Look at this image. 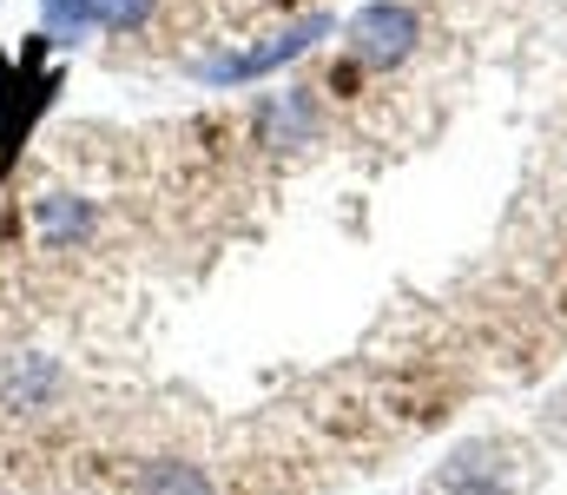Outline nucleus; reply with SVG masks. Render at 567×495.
Masks as SVG:
<instances>
[{
	"label": "nucleus",
	"mask_w": 567,
	"mask_h": 495,
	"mask_svg": "<svg viewBox=\"0 0 567 495\" xmlns=\"http://www.w3.org/2000/svg\"><path fill=\"white\" fill-rule=\"evenodd\" d=\"M350 40H357L363 60H383V66H390V60H403V53L416 47V13L377 0V7H363V13L350 20Z\"/></svg>",
	"instance_id": "obj_1"
},
{
	"label": "nucleus",
	"mask_w": 567,
	"mask_h": 495,
	"mask_svg": "<svg viewBox=\"0 0 567 495\" xmlns=\"http://www.w3.org/2000/svg\"><path fill=\"white\" fill-rule=\"evenodd\" d=\"M140 495H212V483L192 463H152L140 476Z\"/></svg>",
	"instance_id": "obj_2"
},
{
	"label": "nucleus",
	"mask_w": 567,
	"mask_h": 495,
	"mask_svg": "<svg viewBox=\"0 0 567 495\" xmlns=\"http://www.w3.org/2000/svg\"><path fill=\"white\" fill-rule=\"evenodd\" d=\"M80 7H86L93 20H106V27H126V20H140L152 0H80Z\"/></svg>",
	"instance_id": "obj_3"
}]
</instances>
